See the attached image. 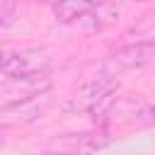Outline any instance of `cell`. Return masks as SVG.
I'll use <instances>...</instances> for the list:
<instances>
[{"label": "cell", "instance_id": "cell-8", "mask_svg": "<svg viewBox=\"0 0 155 155\" xmlns=\"http://www.w3.org/2000/svg\"><path fill=\"white\" fill-rule=\"evenodd\" d=\"M17 17V5H0V27H10Z\"/></svg>", "mask_w": 155, "mask_h": 155}, {"label": "cell", "instance_id": "cell-10", "mask_svg": "<svg viewBox=\"0 0 155 155\" xmlns=\"http://www.w3.org/2000/svg\"><path fill=\"white\" fill-rule=\"evenodd\" d=\"M2 82H5V75H2V73H0V85H2Z\"/></svg>", "mask_w": 155, "mask_h": 155}, {"label": "cell", "instance_id": "cell-5", "mask_svg": "<svg viewBox=\"0 0 155 155\" xmlns=\"http://www.w3.org/2000/svg\"><path fill=\"white\" fill-rule=\"evenodd\" d=\"M109 136L104 131H82V133H63L48 143L51 155H92L109 145Z\"/></svg>", "mask_w": 155, "mask_h": 155}, {"label": "cell", "instance_id": "cell-1", "mask_svg": "<svg viewBox=\"0 0 155 155\" xmlns=\"http://www.w3.org/2000/svg\"><path fill=\"white\" fill-rule=\"evenodd\" d=\"M116 90H119V82L109 75H99L90 82H85L82 87H78L68 102H65V111L68 114H92L94 121L104 119L111 102L116 99Z\"/></svg>", "mask_w": 155, "mask_h": 155}, {"label": "cell", "instance_id": "cell-9", "mask_svg": "<svg viewBox=\"0 0 155 155\" xmlns=\"http://www.w3.org/2000/svg\"><path fill=\"white\" fill-rule=\"evenodd\" d=\"M5 65H7V53H5L2 48H0V73L5 70Z\"/></svg>", "mask_w": 155, "mask_h": 155}, {"label": "cell", "instance_id": "cell-2", "mask_svg": "<svg viewBox=\"0 0 155 155\" xmlns=\"http://www.w3.org/2000/svg\"><path fill=\"white\" fill-rule=\"evenodd\" d=\"M155 56V41H133V44H124L119 48H114L104 63H102V75H109V78H119L124 73H131V70H138L143 65H148Z\"/></svg>", "mask_w": 155, "mask_h": 155}, {"label": "cell", "instance_id": "cell-6", "mask_svg": "<svg viewBox=\"0 0 155 155\" xmlns=\"http://www.w3.org/2000/svg\"><path fill=\"white\" fill-rule=\"evenodd\" d=\"M119 17H121V5H116V2H92L90 10L75 24L85 31H102L109 24H114Z\"/></svg>", "mask_w": 155, "mask_h": 155}, {"label": "cell", "instance_id": "cell-4", "mask_svg": "<svg viewBox=\"0 0 155 155\" xmlns=\"http://www.w3.org/2000/svg\"><path fill=\"white\" fill-rule=\"evenodd\" d=\"M53 61L51 48L39 46V48H22L12 56H7V65L2 70L5 80L7 78H31V75H48V65Z\"/></svg>", "mask_w": 155, "mask_h": 155}, {"label": "cell", "instance_id": "cell-7", "mask_svg": "<svg viewBox=\"0 0 155 155\" xmlns=\"http://www.w3.org/2000/svg\"><path fill=\"white\" fill-rule=\"evenodd\" d=\"M90 5L92 2H87V0H65V2H53L51 12L61 24H75L90 10Z\"/></svg>", "mask_w": 155, "mask_h": 155}, {"label": "cell", "instance_id": "cell-3", "mask_svg": "<svg viewBox=\"0 0 155 155\" xmlns=\"http://www.w3.org/2000/svg\"><path fill=\"white\" fill-rule=\"evenodd\" d=\"M53 90V82L48 75H31V78H7L0 85V109L17 107L22 102L36 99L41 94H48Z\"/></svg>", "mask_w": 155, "mask_h": 155}]
</instances>
